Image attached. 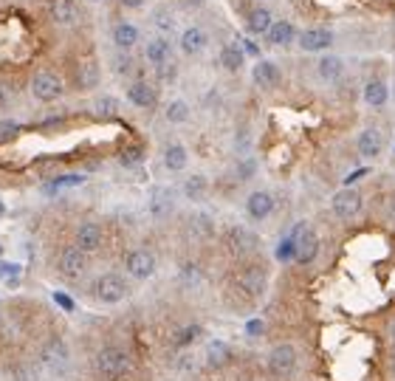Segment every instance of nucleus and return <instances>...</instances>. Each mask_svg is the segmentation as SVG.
I'll return each instance as SVG.
<instances>
[{"label":"nucleus","instance_id":"7","mask_svg":"<svg viewBox=\"0 0 395 381\" xmlns=\"http://www.w3.org/2000/svg\"><path fill=\"white\" fill-rule=\"evenodd\" d=\"M102 82V65L96 57H79L71 65V88L79 93H91L96 91Z\"/></svg>","mask_w":395,"mask_h":381},{"label":"nucleus","instance_id":"41","mask_svg":"<svg viewBox=\"0 0 395 381\" xmlns=\"http://www.w3.org/2000/svg\"><path fill=\"white\" fill-rule=\"evenodd\" d=\"M254 175H257V161H254L252 155L238 158V164H235V178H238L240 183H249Z\"/></svg>","mask_w":395,"mask_h":381},{"label":"nucleus","instance_id":"19","mask_svg":"<svg viewBox=\"0 0 395 381\" xmlns=\"http://www.w3.org/2000/svg\"><path fill=\"white\" fill-rule=\"evenodd\" d=\"M186 229L195 240H201V243H209L215 235H218V226H215V218L207 215V212H192L186 218Z\"/></svg>","mask_w":395,"mask_h":381},{"label":"nucleus","instance_id":"42","mask_svg":"<svg viewBox=\"0 0 395 381\" xmlns=\"http://www.w3.org/2000/svg\"><path fill=\"white\" fill-rule=\"evenodd\" d=\"M274 257H277L280 263H291V260H297V240H294L291 235H285V238L277 243Z\"/></svg>","mask_w":395,"mask_h":381},{"label":"nucleus","instance_id":"26","mask_svg":"<svg viewBox=\"0 0 395 381\" xmlns=\"http://www.w3.org/2000/svg\"><path fill=\"white\" fill-rule=\"evenodd\" d=\"M144 60L153 68L169 63L172 60V43H169V37H153V40H147L144 43Z\"/></svg>","mask_w":395,"mask_h":381},{"label":"nucleus","instance_id":"30","mask_svg":"<svg viewBox=\"0 0 395 381\" xmlns=\"http://www.w3.org/2000/svg\"><path fill=\"white\" fill-rule=\"evenodd\" d=\"M161 161H164V167H167L169 172H183L186 164H189V150H186L181 141H169V144L164 147Z\"/></svg>","mask_w":395,"mask_h":381},{"label":"nucleus","instance_id":"12","mask_svg":"<svg viewBox=\"0 0 395 381\" xmlns=\"http://www.w3.org/2000/svg\"><path fill=\"white\" fill-rule=\"evenodd\" d=\"M361 193L356 186H342L339 193L330 198V209H333V215L339 218V221H353L358 212H361Z\"/></svg>","mask_w":395,"mask_h":381},{"label":"nucleus","instance_id":"21","mask_svg":"<svg viewBox=\"0 0 395 381\" xmlns=\"http://www.w3.org/2000/svg\"><path fill=\"white\" fill-rule=\"evenodd\" d=\"M356 150H358V155L367 158V161L378 158V155L384 153V136H381V130L364 127V130L358 133V138H356Z\"/></svg>","mask_w":395,"mask_h":381},{"label":"nucleus","instance_id":"38","mask_svg":"<svg viewBox=\"0 0 395 381\" xmlns=\"http://www.w3.org/2000/svg\"><path fill=\"white\" fill-rule=\"evenodd\" d=\"M110 71L116 77H133L136 74V60L130 51H116L113 60H110Z\"/></svg>","mask_w":395,"mask_h":381},{"label":"nucleus","instance_id":"53","mask_svg":"<svg viewBox=\"0 0 395 381\" xmlns=\"http://www.w3.org/2000/svg\"><path fill=\"white\" fill-rule=\"evenodd\" d=\"M389 218H392V224H395V195H392V201H389Z\"/></svg>","mask_w":395,"mask_h":381},{"label":"nucleus","instance_id":"27","mask_svg":"<svg viewBox=\"0 0 395 381\" xmlns=\"http://www.w3.org/2000/svg\"><path fill=\"white\" fill-rule=\"evenodd\" d=\"M266 40L274 49H288L291 43H297V26L291 20H274L268 34H266Z\"/></svg>","mask_w":395,"mask_h":381},{"label":"nucleus","instance_id":"47","mask_svg":"<svg viewBox=\"0 0 395 381\" xmlns=\"http://www.w3.org/2000/svg\"><path fill=\"white\" fill-rule=\"evenodd\" d=\"M23 274V266L20 263H9V260H0V280H9V277H20Z\"/></svg>","mask_w":395,"mask_h":381},{"label":"nucleus","instance_id":"51","mask_svg":"<svg viewBox=\"0 0 395 381\" xmlns=\"http://www.w3.org/2000/svg\"><path fill=\"white\" fill-rule=\"evenodd\" d=\"M364 175H370V169H367V167H361V169H353V172L344 178V186H353V183H356V181H361Z\"/></svg>","mask_w":395,"mask_h":381},{"label":"nucleus","instance_id":"24","mask_svg":"<svg viewBox=\"0 0 395 381\" xmlns=\"http://www.w3.org/2000/svg\"><path fill=\"white\" fill-rule=\"evenodd\" d=\"M209 46V34L201 29V26H189L181 32V51L186 57H198V54H204V49Z\"/></svg>","mask_w":395,"mask_h":381},{"label":"nucleus","instance_id":"36","mask_svg":"<svg viewBox=\"0 0 395 381\" xmlns=\"http://www.w3.org/2000/svg\"><path fill=\"white\" fill-rule=\"evenodd\" d=\"M12 381H40V364L34 361H15L9 367Z\"/></svg>","mask_w":395,"mask_h":381},{"label":"nucleus","instance_id":"5","mask_svg":"<svg viewBox=\"0 0 395 381\" xmlns=\"http://www.w3.org/2000/svg\"><path fill=\"white\" fill-rule=\"evenodd\" d=\"M224 246H226V252H229L232 257H238V260H252V257L260 252V238H257V232H252L249 226L232 224V226H226V232H224Z\"/></svg>","mask_w":395,"mask_h":381},{"label":"nucleus","instance_id":"57","mask_svg":"<svg viewBox=\"0 0 395 381\" xmlns=\"http://www.w3.org/2000/svg\"><path fill=\"white\" fill-rule=\"evenodd\" d=\"M0 257H4V243H0Z\"/></svg>","mask_w":395,"mask_h":381},{"label":"nucleus","instance_id":"32","mask_svg":"<svg viewBox=\"0 0 395 381\" xmlns=\"http://www.w3.org/2000/svg\"><path fill=\"white\" fill-rule=\"evenodd\" d=\"M364 102H367L370 108H384V105L389 102V88H387V82H384V79H370V82L364 85Z\"/></svg>","mask_w":395,"mask_h":381},{"label":"nucleus","instance_id":"28","mask_svg":"<svg viewBox=\"0 0 395 381\" xmlns=\"http://www.w3.org/2000/svg\"><path fill=\"white\" fill-rule=\"evenodd\" d=\"M218 60H221L224 71H229V74H238V71H243V65H246V51H243V46L235 40V43H226V46L221 49Z\"/></svg>","mask_w":395,"mask_h":381},{"label":"nucleus","instance_id":"55","mask_svg":"<svg viewBox=\"0 0 395 381\" xmlns=\"http://www.w3.org/2000/svg\"><path fill=\"white\" fill-rule=\"evenodd\" d=\"M389 339H392V344H395V322L389 325Z\"/></svg>","mask_w":395,"mask_h":381},{"label":"nucleus","instance_id":"4","mask_svg":"<svg viewBox=\"0 0 395 381\" xmlns=\"http://www.w3.org/2000/svg\"><path fill=\"white\" fill-rule=\"evenodd\" d=\"M235 285L249 299H260L268 288V266L263 260H249L235 271Z\"/></svg>","mask_w":395,"mask_h":381},{"label":"nucleus","instance_id":"40","mask_svg":"<svg viewBox=\"0 0 395 381\" xmlns=\"http://www.w3.org/2000/svg\"><path fill=\"white\" fill-rule=\"evenodd\" d=\"M150 20H153V26L161 32V37H167V34L175 32V15H172L169 9H155Z\"/></svg>","mask_w":395,"mask_h":381},{"label":"nucleus","instance_id":"2","mask_svg":"<svg viewBox=\"0 0 395 381\" xmlns=\"http://www.w3.org/2000/svg\"><path fill=\"white\" fill-rule=\"evenodd\" d=\"M93 370H96L102 378L119 381V378H127V375L136 370V361H133L130 350H124V347H102V350L93 356Z\"/></svg>","mask_w":395,"mask_h":381},{"label":"nucleus","instance_id":"20","mask_svg":"<svg viewBox=\"0 0 395 381\" xmlns=\"http://www.w3.org/2000/svg\"><path fill=\"white\" fill-rule=\"evenodd\" d=\"M181 195H183L189 204H201V201H207V195H209V178H207L204 172H192V175H186L183 183H181Z\"/></svg>","mask_w":395,"mask_h":381},{"label":"nucleus","instance_id":"13","mask_svg":"<svg viewBox=\"0 0 395 381\" xmlns=\"http://www.w3.org/2000/svg\"><path fill=\"white\" fill-rule=\"evenodd\" d=\"M268 370L277 378H288L297 370V347L288 342H280L268 350Z\"/></svg>","mask_w":395,"mask_h":381},{"label":"nucleus","instance_id":"44","mask_svg":"<svg viewBox=\"0 0 395 381\" xmlns=\"http://www.w3.org/2000/svg\"><path fill=\"white\" fill-rule=\"evenodd\" d=\"M51 299H54V305H57L60 311H65V314H77V302H74L71 294H65V291H54Z\"/></svg>","mask_w":395,"mask_h":381},{"label":"nucleus","instance_id":"33","mask_svg":"<svg viewBox=\"0 0 395 381\" xmlns=\"http://www.w3.org/2000/svg\"><path fill=\"white\" fill-rule=\"evenodd\" d=\"M88 181V175H82V172H63V175H54L48 183H46V193L48 195H54V193H60V189H74V186H82Z\"/></svg>","mask_w":395,"mask_h":381},{"label":"nucleus","instance_id":"54","mask_svg":"<svg viewBox=\"0 0 395 381\" xmlns=\"http://www.w3.org/2000/svg\"><path fill=\"white\" fill-rule=\"evenodd\" d=\"M4 218H6V204L0 201V221H4Z\"/></svg>","mask_w":395,"mask_h":381},{"label":"nucleus","instance_id":"39","mask_svg":"<svg viewBox=\"0 0 395 381\" xmlns=\"http://www.w3.org/2000/svg\"><path fill=\"white\" fill-rule=\"evenodd\" d=\"M144 158H147L144 144H127V147L119 153V164H122V167H138Z\"/></svg>","mask_w":395,"mask_h":381},{"label":"nucleus","instance_id":"29","mask_svg":"<svg viewBox=\"0 0 395 381\" xmlns=\"http://www.w3.org/2000/svg\"><path fill=\"white\" fill-rule=\"evenodd\" d=\"M316 74L322 82H339L344 77V60L336 54H322L316 63Z\"/></svg>","mask_w":395,"mask_h":381},{"label":"nucleus","instance_id":"11","mask_svg":"<svg viewBox=\"0 0 395 381\" xmlns=\"http://www.w3.org/2000/svg\"><path fill=\"white\" fill-rule=\"evenodd\" d=\"M74 246H79L85 254H99L105 249V226L99 221H82L74 229Z\"/></svg>","mask_w":395,"mask_h":381},{"label":"nucleus","instance_id":"10","mask_svg":"<svg viewBox=\"0 0 395 381\" xmlns=\"http://www.w3.org/2000/svg\"><path fill=\"white\" fill-rule=\"evenodd\" d=\"M175 189L167 186V183H155L150 186L147 193V212L153 221H167L172 212H175Z\"/></svg>","mask_w":395,"mask_h":381},{"label":"nucleus","instance_id":"23","mask_svg":"<svg viewBox=\"0 0 395 381\" xmlns=\"http://www.w3.org/2000/svg\"><path fill=\"white\" fill-rule=\"evenodd\" d=\"M68 359H71V350L60 336H51L40 350V361L48 364V367H65Z\"/></svg>","mask_w":395,"mask_h":381},{"label":"nucleus","instance_id":"52","mask_svg":"<svg viewBox=\"0 0 395 381\" xmlns=\"http://www.w3.org/2000/svg\"><path fill=\"white\" fill-rule=\"evenodd\" d=\"M263 328H266V325H263V319H252V322L246 325V333H249V336H260V333H263Z\"/></svg>","mask_w":395,"mask_h":381},{"label":"nucleus","instance_id":"25","mask_svg":"<svg viewBox=\"0 0 395 381\" xmlns=\"http://www.w3.org/2000/svg\"><path fill=\"white\" fill-rule=\"evenodd\" d=\"M271 23H274V15L266 6H254V9L246 12V32L252 37H266L268 29H271Z\"/></svg>","mask_w":395,"mask_h":381},{"label":"nucleus","instance_id":"56","mask_svg":"<svg viewBox=\"0 0 395 381\" xmlns=\"http://www.w3.org/2000/svg\"><path fill=\"white\" fill-rule=\"evenodd\" d=\"M392 370H395V350H392Z\"/></svg>","mask_w":395,"mask_h":381},{"label":"nucleus","instance_id":"9","mask_svg":"<svg viewBox=\"0 0 395 381\" xmlns=\"http://www.w3.org/2000/svg\"><path fill=\"white\" fill-rule=\"evenodd\" d=\"M124 271H127V277L144 283V280H150L158 271V260H155V254L150 249L138 246V249H130L124 254Z\"/></svg>","mask_w":395,"mask_h":381},{"label":"nucleus","instance_id":"16","mask_svg":"<svg viewBox=\"0 0 395 381\" xmlns=\"http://www.w3.org/2000/svg\"><path fill=\"white\" fill-rule=\"evenodd\" d=\"M297 46L302 54H328V49L333 46V32L330 29H305L302 34H297Z\"/></svg>","mask_w":395,"mask_h":381},{"label":"nucleus","instance_id":"45","mask_svg":"<svg viewBox=\"0 0 395 381\" xmlns=\"http://www.w3.org/2000/svg\"><path fill=\"white\" fill-rule=\"evenodd\" d=\"M155 77H158L161 82H175V79H178V63L169 60V63L158 65V68H155Z\"/></svg>","mask_w":395,"mask_h":381},{"label":"nucleus","instance_id":"49","mask_svg":"<svg viewBox=\"0 0 395 381\" xmlns=\"http://www.w3.org/2000/svg\"><path fill=\"white\" fill-rule=\"evenodd\" d=\"M238 43L243 46L246 57H257V60H260V46H257L254 40H249V37H238Z\"/></svg>","mask_w":395,"mask_h":381},{"label":"nucleus","instance_id":"17","mask_svg":"<svg viewBox=\"0 0 395 381\" xmlns=\"http://www.w3.org/2000/svg\"><path fill=\"white\" fill-rule=\"evenodd\" d=\"M252 79L260 91H277L283 82V68L274 60H257L252 68Z\"/></svg>","mask_w":395,"mask_h":381},{"label":"nucleus","instance_id":"50","mask_svg":"<svg viewBox=\"0 0 395 381\" xmlns=\"http://www.w3.org/2000/svg\"><path fill=\"white\" fill-rule=\"evenodd\" d=\"M116 4H119L122 9H130V12H138V9H144V6H147V0H116Z\"/></svg>","mask_w":395,"mask_h":381},{"label":"nucleus","instance_id":"22","mask_svg":"<svg viewBox=\"0 0 395 381\" xmlns=\"http://www.w3.org/2000/svg\"><path fill=\"white\" fill-rule=\"evenodd\" d=\"M110 40H113V46H116L119 51H130V49L138 46L141 34H138L136 23H130V20H119V23H113V29H110Z\"/></svg>","mask_w":395,"mask_h":381},{"label":"nucleus","instance_id":"58","mask_svg":"<svg viewBox=\"0 0 395 381\" xmlns=\"http://www.w3.org/2000/svg\"><path fill=\"white\" fill-rule=\"evenodd\" d=\"M91 4H102V0H91Z\"/></svg>","mask_w":395,"mask_h":381},{"label":"nucleus","instance_id":"34","mask_svg":"<svg viewBox=\"0 0 395 381\" xmlns=\"http://www.w3.org/2000/svg\"><path fill=\"white\" fill-rule=\"evenodd\" d=\"M164 119L169 124H186L192 119V108L186 99H169L167 108H164Z\"/></svg>","mask_w":395,"mask_h":381},{"label":"nucleus","instance_id":"15","mask_svg":"<svg viewBox=\"0 0 395 381\" xmlns=\"http://www.w3.org/2000/svg\"><path fill=\"white\" fill-rule=\"evenodd\" d=\"M274 207L277 204H274V195L268 193V189H254V193H249V198H246V215L254 224L268 221L274 215Z\"/></svg>","mask_w":395,"mask_h":381},{"label":"nucleus","instance_id":"48","mask_svg":"<svg viewBox=\"0 0 395 381\" xmlns=\"http://www.w3.org/2000/svg\"><path fill=\"white\" fill-rule=\"evenodd\" d=\"M181 274H183L186 283H198V280H201V269H198V263H186L181 269Z\"/></svg>","mask_w":395,"mask_h":381},{"label":"nucleus","instance_id":"3","mask_svg":"<svg viewBox=\"0 0 395 381\" xmlns=\"http://www.w3.org/2000/svg\"><path fill=\"white\" fill-rule=\"evenodd\" d=\"M54 271L63 277V280H82L88 271H91V254H85L79 246L74 243H65L57 249L54 254Z\"/></svg>","mask_w":395,"mask_h":381},{"label":"nucleus","instance_id":"43","mask_svg":"<svg viewBox=\"0 0 395 381\" xmlns=\"http://www.w3.org/2000/svg\"><path fill=\"white\" fill-rule=\"evenodd\" d=\"M23 133V124L15 122V119H0V144H9L15 138H20Z\"/></svg>","mask_w":395,"mask_h":381},{"label":"nucleus","instance_id":"35","mask_svg":"<svg viewBox=\"0 0 395 381\" xmlns=\"http://www.w3.org/2000/svg\"><path fill=\"white\" fill-rule=\"evenodd\" d=\"M93 113L99 116V119H116L119 113H122V102L116 99V96H110V93H102V96H96V102H93Z\"/></svg>","mask_w":395,"mask_h":381},{"label":"nucleus","instance_id":"46","mask_svg":"<svg viewBox=\"0 0 395 381\" xmlns=\"http://www.w3.org/2000/svg\"><path fill=\"white\" fill-rule=\"evenodd\" d=\"M249 147H252V130H249V124H240L238 133H235V150L246 153Z\"/></svg>","mask_w":395,"mask_h":381},{"label":"nucleus","instance_id":"8","mask_svg":"<svg viewBox=\"0 0 395 381\" xmlns=\"http://www.w3.org/2000/svg\"><path fill=\"white\" fill-rule=\"evenodd\" d=\"M46 18L54 29H77L82 9H79V0H46Z\"/></svg>","mask_w":395,"mask_h":381},{"label":"nucleus","instance_id":"6","mask_svg":"<svg viewBox=\"0 0 395 381\" xmlns=\"http://www.w3.org/2000/svg\"><path fill=\"white\" fill-rule=\"evenodd\" d=\"M127 294H130V285L119 271H105L93 283V297L102 305H119L127 299Z\"/></svg>","mask_w":395,"mask_h":381},{"label":"nucleus","instance_id":"18","mask_svg":"<svg viewBox=\"0 0 395 381\" xmlns=\"http://www.w3.org/2000/svg\"><path fill=\"white\" fill-rule=\"evenodd\" d=\"M124 96H127V102H130L133 108H141V110H153L155 102H158V91H155L147 79H133V82L127 85Z\"/></svg>","mask_w":395,"mask_h":381},{"label":"nucleus","instance_id":"37","mask_svg":"<svg viewBox=\"0 0 395 381\" xmlns=\"http://www.w3.org/2000/svg\"><path fill=\"white\" fill-rule=\"evenodd\" d=\"M201 339H204V328H201V325H186V328L175 330L172 344H175V347H192L195 342H201Z\"/></svg>","mask_w":395,"mask_h":381},{"label":"nucleus","instance_id":"31","mask_svg":"<svg viewBox=\"0 0 395 381\" xmlns=\"http://www.w3.org/2000/svg\"><path fill=\"white\" fill-rule=\"evenodd\" d=\"M232 356H235V350H232L229 342H224V339L207 342V364L209 367H224V364L232 361Z\"/></svg>","mask_w":395,"mask_h":381},{"label":"nucleus","instance_id":"14","mask_svg":"<svg viewBox=\"0 0 395 381\" xmlns=\"http://www.w3.org/2000/svg\"><path fill=\"white\" fill-rule=\"evenodd\" d=\"M291 238L297 240V263H302V266L313 263L316 254H319V235L308 224H297Z\"/></svg>","mask_w":395,"mask_h":381},{"label":"nucleus","instance_id":"1","mask_svg":"<svg viewBox=\"0 0 395 381\" xmlns=\"http://www.w3.org/2000/svg\"><path fill=\"white\" fill-rule=\"evenodd\" d=\"M65 91H68V82H65V77H63L60 71H54V68H37V71L29 77V93H32V99L40 102V105H54V102H60V99L65 96Z\"/></svg>","mask_w":395,"mask_h":381}]
</instances>
